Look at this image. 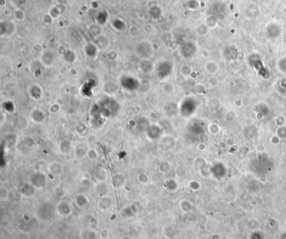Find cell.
Segmentation results:
<instances>
[{
	"label": "cell",
	"instance_id": "obj_1",
	"mask_svg": "<svg viewBox=\"0 0 286 239\" xmlns=\"http://www.w3.org/2000/svg\"><path fill=\"white\" fill-rule=\"evenodd\" d=\"M30 184L35 188H43L46 184V175L42 172H35L30 176Z\"/></svg>",
	"mask_w": 286,
	"mask_h": 239
},
{
	"label": "cell",
	"instance_id": "obj_3",
	"mask_svg": "<svg viewBox=\"0 0 286 239\" xmlns=\"http://www.w3.org/2000/svg\"><path fill=\"white\" fill-rule=\"evenodd\" d=\"M72 149V143L70 142L69 140H62V142L60 143L59 145V150L62 152V154H66L69 153L70 151Z\"/></svg>",
	"mask_w": 286,
	"mask_h": 239
},
{
	"label": "cell",
	"instance_id": "obj_10",
	"mask_svg": "<svg viewBox=\"0 0 286 239\" xmlns=\"http://www.w3.org/2000/svg\"><path fill=\"white\" fill-rule=\"evenodd\" d=\"M86 156L88 157V159H90L91 160H95L96 159L98 158V153L96 149H87V153H86Z\"/></svg>",
	"mask_w": 286,
	"mask_h": 239
},
{
	"label": "cell",
	"instance_id": "obj_2",
	"mask_svg": "<svg viewBox=\"0 0 286 239\" xmlns=\"http://www.w3.org/2000/svg\"><path fill=\"white\" fill-rule=\"evenodd\" d=\"M57 211L60 213V215L66 217L71 214L72 212V208L70 207V205L67 202H62L61 203H59L58 207H57Z\"/></svg>",
	"mask_w": 286,
	"mask_h": 239
},
{
	"label": "cell",
	"instance_id": "obj_6",
	"mask_svg": "<svg viewBox=\"0 0 286 239\" xmlns=\"http://www.w3.org/2000/svg\"><path fill=\"white\" fill-rule=\"evenodd\" d=\"M76 132L80 136H85L88 134L89 129L85 124H80L76 127Z\"/></svg>",
	"mask_w": 286,
	"mask_h": 239
},
{
	"label": "cell",
	"instance_id": "obj_8",
	"mask_svg": "<svg viewBox=\"0 0 286 239\" xmlns=\"http://www.w3.org/2000/svg\"><path fill=\"white\" fill-rule=\"evenodd\" d=\"M76 204L81 207H86V205L88 204V200L86 198V196H83V195H80V196H76Z\"/></svg>",
	"mask_w": 286,
	"mask_h": 239
},
{
	"label": "cell",
	"instance_id": "obj_5",
	"mask_svg": "<svg viewBox=\"0 0 286 239\" xmlns=\"http://www.w3.org/2000/svg\"><path fill=\"white\" fill-rule=\"evenodd\" d=\"M62 164L58 162H53L50 166V169L53 175H60L62 173Z\"/></svg>",
	"mask_w": 286,
	"mask_h": 239
},
{
	"label": "cell",
	"instance_id": "obj_9",
	"mask_svg": "<svg viewBox=\"0 0 286 239\" xmlns=\"http://www.w3.org/2000/svg\"><path fill=\"white\" fill-rule=\"evenodd\" d=\"M87 149H88L83 148V147H78V148H76L75 149V155L76 156L78 159L83 158V157L86 156Z\"/></svg>",
	"mask_w": 286,
	"mask_h": 239
},
{
	"label": "cell",
	"instance_id": "obj_7",
	"mask_svg": "<svg viewBox=\"0 0 286 239\" xmlns=\"http://www.w3.org/2000/svg\"><path fill=\"white\" fill-rule=\"evenodd\" d=\"M39 86H34V87H32L34 90H35V93H32V94H30V97L31 98H33L35 101H38V100L41 98V96H42V90L40 87H38Z\"/></svg>",
	"mask_w": 286,
	"mask_h": 239
},
{
	"label": "cell",
	"instance_id": "obj_4",
	"mask_svg": "<svg viewBox=\"0 0 286 239\" xmlns=\"http://www.w3.org/2000/svg\"><path fill=\"white\" fill-rule=\"evenodd\" d=\"M112 205V199L109 196H103L100 201V208L102 209H108Z\"/></svg>",
	"mask_w": 286,
	"mask_h": 239
},
{
	"label": "cell",
	"instance_id": "obj_11",
	"mask_svg": "<svg viewBox=\"0 0 286 239\" xmlns=\"http://www.w3.org/2000/svg\"><path fill=\"white\" fill-rule=\"evenodd\" d=\"M284 13H285V14H286V7H285V8H284Z\"/></svg>",
	"mask_w": 286,
	"mask_h": 239
}]
</instances>
